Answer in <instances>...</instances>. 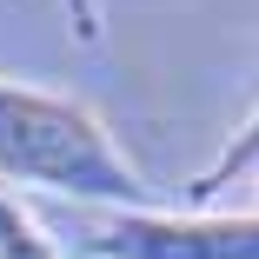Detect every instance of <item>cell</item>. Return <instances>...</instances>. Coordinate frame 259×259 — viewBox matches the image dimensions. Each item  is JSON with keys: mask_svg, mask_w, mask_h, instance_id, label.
Here are the masks:
<instances>
[{"mask_svg": "<svg viewBox=\"0 0 259 259\" xmlns=\"http://www.w3.org/2000/svg\"><path fill=\"white\" fill-rule=\"evenodd\" d=\"M0 186L60 193L100 213H146L153 186L113 146L107 120L73 93H40L0 80Z\"/></svg>", "mask_w": 259, "mask_h": 259, "instance_id": "cell-1", "label": "cell"}, {"mask_svg": "<svg viewBox=\"0 0 259 259\" xmlns=\"http://www.w3.org/2000/svg\"><path fill=\"white\" fill-rule=\"evenodd\" d=\"M93 259H259V213H193V206H146V213L87 220Z\"/></svg>", "mask_w": 259, "mask_h": 259, "instance_id": "cell-2", "label": "cell"}, {"mask_svg": "<svg viewBox=\"0 0 259 259\" xmlns=\"http://www.w3.org/2000/svg\"><path fill=\"white\" fill-rule=\"evenodd\" d=\"M246 173H259V107H252V113H246V126L220 146V160L206 166V173H193V180H186V206H193V213H206V206H213L233 180H246Z\"/></svg>", "mask_w": 259, "mask_h": 259, "instance_id": "cell-3", "label": "cell"}, {"mask_svg": "<svg viewBox=\"0 0 259 259\" xmlns=\"http://www.w3.org/2000/svg\"><path fill=\"white\" fill-rule=\"evenodd\" d=\"M0 259H60L54 233H47L14 193H0Z\"/></svg>", "mask_w": 259, "mask_h": 259, "instance_id": "cell-4", "label": "cell"}, {"mask_svg": "<svg viewBox=\"0 0 259 259\" xmlns=\"http://www.w3.org/2000/svg\"><path fill=\"white\" fill-rule=\"evenodd\" d=\"M60 7H67L73 40H80V47H100V0H60Z\"/></svg>", "mask_w": 259, "mask_h": 259, "instance_id": "cell-5", "label": "cell"}]
</instances>
